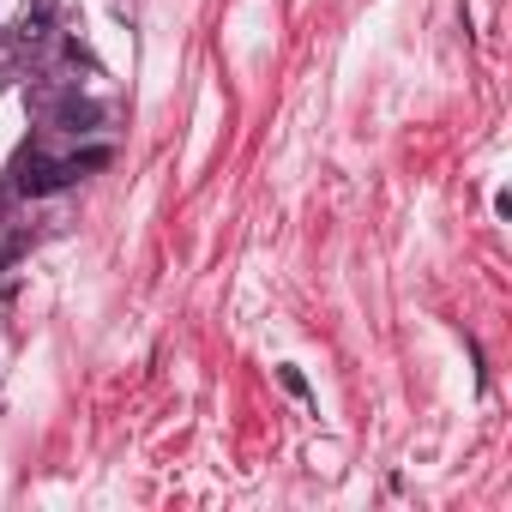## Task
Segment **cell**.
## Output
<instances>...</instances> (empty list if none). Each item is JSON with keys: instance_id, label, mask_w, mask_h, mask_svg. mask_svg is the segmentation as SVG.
Wrapping results in <instances>:
<instances>
[{"instance_id": "obj_1", "label": "cell", "mask_w": 512, "mask_h": 512, "mask_svg": "<svg viewBox=\"0 0 512 512\" xmlns=\"http://www.w3.org/2000/svg\"><path fill=\"white\" fill-rule=\"evenodd\" d=\"M97 163H109L103 151H85V157H67V163H25V175H19V193H55V187H67V181H79V169H97Z\"/></svg>"}, {"instance_id": "obj_2", "label": "cell", "mask_w": 512, "mask_h": 512, "mask_svg": "<svg viewBox=\"0 0 512 512\" xmlns=\"http://www.w3.org/2000/svg\"><path fill=\"white\" fill-rule=\"evenodd\" d=\"M49 19H55V0H37V7H25V19H19V31L37 43L43 31H49Z\"/></svg>"}]
</instances>
